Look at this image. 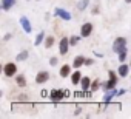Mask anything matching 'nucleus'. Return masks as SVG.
I'll return each mask as SVG.
<instances>
[{
  "instance_id": "nucleus-7",
  "label": "nucleus",
  "mask_w": 131,
  "mask_h": 119,
  "mask_svg": "<svg viewBox=\"0 0 131 119\" xmlns=\"http://www.w3.org/2000/svg\"><path fill=\"white\" fill-rule=\"evenodd\" d=\"M54 16H57V17H60L62 20H65V22H70L71 20V14L67 11V9H63V8H56L54 9Z\"/></svg>"
},
{
  "instance_id": "nucleus-27",
  "label": "nucleus",
  "mask_w": 131,
  "mask_h": 119,
  "mask_svg": "<svg viewBox=\"0 0 131 119\" xmlns=\"http://www.w3.org/2000/svg\"><path fill=\"white\" fill-rule=\"evenodd\" d=\"M94 62H96V61H94V59H93V57H88V59H85V65H86V67H90V65H93Z\"/></svg>"
},
{
  "instance_id": "nucleus-29",
  "label": "nucleus",
  "mask_w": 131,
  "mask_h": 119,
  "mask_svg": "<svg viewBox=\"0 0 131 119\" xmlns=\"http://www.w3.org/2000/svg\"><path fill=\"white\" fill-rule=\"evenodd\" d=\"M125 93H126V90H125V88H120V90L117 91V96H123Z\"/></svg>"
},
{
  "instance_id": "nucleus-3",
  "label": "nucleus",
  "mask_w": 131,
  "mask_h": 119,
  "mask_svg": "<svg viewBox=\"0 0 131 119\" xmlns=\"http://www.w3.org/2000/svg\"><path fill=\"white\" fill-rule=\"evenodd\" d=\"M123 48H126V39L125 37H116L113 42V51L116 54H119Z\"/></svg>"
},
{
  "instance_id": "nucleus-2",
  "label": "nucleus",
  "mask_w": 131,
  "mask_h": 119,
  "mask_svg": "<svg viewBox=\"0 0 131 119\" xmlns=\"http://www.w3.org/2000/svg\"><path fill=\"white\" fill-rule=\"evenodd\" d=\"M3 74L6 77H16L17 74V64L16 62H8L3 65Z\"/></svg>"
},
{
  "instance_id": "nucleus-18",
  "label": "nucleus",
  "mask_w": 131,
  "mask_h": 119,
  "mask_svg": "<svg viewBox=\"0 0 131 119\" xmlns=\"http://www.w3.org/2000/svg\"><path fill=\"white\" fill-rule=\"evenodd\" d=\"M28 56H29V51H28V49H23V51H20V53L16 56V61H17V62H25L26 59H28Z\"/></svg>"
},
{
  "instance_id": "nucleus-17",
  "label": "nucleus",
  "mask_w": 131,
  "mask_h": 119,
  "mask_svg": "<svg viewBox=\"0 0 131 119\" xmlns=\"http://www.w3.org/2000/svg\"><path fill=\"white\" fill-rule=\"evenodd\" d=\"M26 77H25V74H16V85L17 87H20V88H23V87H26Z\"/></svg>"
},
{
  "instance_id": "nucleus-8",
  "label": "nucleus",
  "mask_w": 131,
  "mask_h": 119,
  "mask_svg": "<svg viewBox=\"0 0 131 119\" xmlns=\"http://www.w3.org/2000/svg\"><path fill=\"white\" fill-rule=\"evenodd\" d=\"M19 22H20V26L23 28V31H25L26 34H31V33H32V26H31V22H29V19H28L26 16H22Z\"/></svg>"
},
{
  "instance_id": "nucleus-33",
  "label": "nucleus",
  "mask_w": 131,
  "mask_h": 119,
  "mask_svg": "<svg viewBox=\"0 0 131 119\" xmlns=\"http://www.w3.org/2000/svg\"><path fill=\"white\" fill-rule=\"evenodd\" d=\"M67 97H70V91H68V90H65V99H67Z\"/></svg>"
},
{
  "instance_id": "nucleus-36",
  "label": "nucleus",
  "mask_w": 131,
  "mask_h": 119,
  "mask_svg": "<svg viewBox=\"0 0 131 119\" xmlns=\"http://www.w3.org/2000/svg\"><path fill=\"white\" fill-rule=\"evenodd\" d=\"M129 90H131V88H129Z\"/></svg>"
},
{
  "instance_id": "nucleus-34",
  "label": "nucleus",
  "mask_w": 131,
  "mask_h": 119,
  "mask_svg": "<svg viewBox=\"0 0 131 119\" xmlns=\"http://www.w3.org/2000/svg\"><path fill=\"white\" fill-rule=\"evenodd\" d=\"M125 2H126V3H131V0H125Z\"/></svg>"
},
{
  "instance_id": "nucleus-23",
  "label": "nucleus",
  "mask_w": 131,
  "mask_h": 119,
  "mask_svg": "<svg viewBox=\"0 0 131 119\" xmlns=\"http://www.w3.org/2000/svg\"><path fill=\"white\" fill-rule=\"evenodd\" d=\"M126 57H128V51H126V48H123V49L117 54V59H119V62L122 64V62H125V61H126Z\"/></svg>"
},
{
  "instance_id": "nucleus-13",
  "label": "nucleus",
  "mask_w": 131,
  "mask_h": 119,
  "mask_svg": "<svg viewBox=\"0 0 131 119\" xmlns=\"http://www.w3.org/2000/svg\"><path fill=\"white\" fill-rule=\"evenodd\" d=\"M83 74L80 73V70H74V73H71L70 79H71V84L73 85H80V81H82Z\"/></svg>"
},
{
  "instance_id": "nucleus-20",
  "label": "nucleus",
  "mask_w": 131,
  "mask_h": 119,
  "mask_svg": "<svg viewBox=\"0 0 131 119\" xmlns=\"http://www.w3.org/2000/svg\"><path fill=\"white\" fill-rule=\"evenodd\" d=\"M45 37H46V34H45V31H40L37 36H36V39H34V45L36 46H39L43 40H45Z\"/></svg>"
},
{
  "instance_id": "nucleus-10",
  "label": "nucleus",
  "mask_w": 131,
  "mask_h": 119,
  "mask_svg": "<svg viewBox=\"0 0 131 119\" xmlns=\"http://www.w3.org/2000/svg\"><path fill=\"white\" fill-rule=\"evenodd\" d=\"M71 73H73V65H70V64H63L62 67H60V70H59V74H60V77H70L71 76Z\"/></svg>"
},
{
  "instance_id": "nucleus-5",
  "label": "nucleus",
  "mask_w": 131,
  "mask_h": 119,
  "mask_svg": "<svg viewBox=\"0 0 131 119\" xmlns=\"http://www.w3.org/2000/svg\"><path fill=\"white\" fill-rule=\"evenodd\" d=\"M70 37H62L60 39V42H59V53L62 54V56H65L68 51H70Z\"/></svg>"
},
{
  "instance_id": "nucleus-14",
  "label": "nucleus",
  "mask_w": 131,
  "mask_h": 119,
  "mask_svg": "<svg viewBox=\"0 0 131 119\" xmlns=\"http://www.w3.org/2000/svg\"><path fill=\"white\" fill-rule=\"evenodd\" d=\"M91 82H93V81H91L88 76H83L82 81H80V90H82V91H88V90L91 88Z\"/></svg>"
},
{
  "instance_id": "nucleus-25",
  "label": "nucleus",
  "mask_w": 131,
  "mask_h": 119,
  "mask_svg": "<svg viewBox=\"0 0 131 119\" xmlns=\"http://www.w3.org/2000/svg\"><path fill=\"white\" fill-rule=\"evenodd\" d=\"M57 62H59V59H57L56 56H52V57L49 59V65H51V67H56V65H57Z\"/></svg>"
},
{
  "instance_id": "nucleus-22",
  "label": "nucleus",
  "mask_w": 131,
  "mask_h": 119,
  "mask_svg": "<svg viewBox=\"0 0 131 119\" xmlns=\"http://www.w3.org/2000/svg\"><path fill=\"white\" fill-rule=\"evenodd\" d=\"M88 6H90V0H80V2L77 3V9L79 11H85Z\"/></svg>"
},
{
  "instance_id": "nucleus-28",
  "label": "nucleus",
  "mask_w": 131,
  "mask_h": 119,
  "mask_svg": "<svg viewBox=\"0 0 131 119\" xmlns=\"http://www.w3.org/2000/svg\"><path fill=\"white\" fill-rule=\"evenodd\" d=\"M26 99H28V96H26V94H19V101H20V102H25Z\"/></svg>"
},
{
  "instance_id": "nucleus-16",
  "label": "nucleus",
  "mask_w": 131,
  "mask_h": 119,
  "mask_svg": "<svg viewBox=\"0 0 131 119\" xmlns=\"http://www.w3.org/2000/svg\"><path fill=\"white\" fill-rule=\"evenodd\" d=\"M14 5H16V0H2V3H0V8H2L3 11H9Z\"/></svg>"
},
{
  "instance_id": "nucleus-19",
  "label": "nucleus",
  "mask_w": 131,
  "mask_h": 119,
  "mask_svg": "<svg viewBox=\"0 0 131 119\" xmlns=\"http://www.w3.org/2000/svg\"><path fill=\"white\" fill-rule=\"evenodd\" d=\"M43 43H45V48H52V45L56 43V39H54V36H46L45 37V40H43Z\"/></svg>"
},
{
  "instance_id": "nucleus-26",
  "label": "nucleus",
  "mask_w": 131,
  "mask_h": 119,
  "mask_svg": "<svg viewBox=\"0 0 131 119\" xmlns=\"http://www.w3.org/2000/svg\"><path fill=\"white\" fill-rule=\"evenodd\" d=\"M99 13H100V8H99V5H94V6H93V9H91V14L97 16Z\"/></svg>"
},
{
  "instance_id": "nucleus-12",
  "label": "nucleus",
  "mask_w": 131,
  "mask_h": 119,
  "mask_svg": "<svg viewBox=\"0 0 131 119\" xmlns=\"http://www.w3.org/2000/svg\"><path fill=\"white\" fill-rule=\"evenodd\" d=\"M129 70H131V67H129L128 64L122 62V64L119 65V68H117V73H119V76H120V77H126V76L129 74Z\"/></svg>"
},
{
  "instance_id": "nucleus-9",
  "label": "nucleus",
  "mask_w": 131,
  "mask_h": 119,
  "mask_svg": "<svg viewBox=\"0 0 131 119\" xmlns=\"http://www.w3.org/2000/svg\"><path fill=\"white\" fill-rule=\"evenodd\" d=\"M48 81H49V73H48V71L42 70V71H39V73H37V76H36V84H37V85L46 84Z\"/></svg>"
},
{
  "instance_id": "nucleus-35",
  "label": "nucleus",
  "mask_w": 131,
  "mask_h": 119,
  "mask_svg": "<svg viewBox=\"0 0 131 119\" xmlns=\"http://www.w3.org/2000/svg\"><path fill=\"white\" fill-rule=\"evenodd\" d=\"M129 67H131V62H129Z\"/></svg>"
},
{
  "instance_id": "nucleus-1",
  "label": "nucleus",
  "mask_w": 131,
  "mask_h": 119,
  "mask_svg": "<svg viewBox=\"0 0 131 119\" xmlns=\"http://www.w3.org/2000/svg\"><path fill=\"white\" fill-rule=\"evenodd\" d=\"M117 74H119L117 71H113V70L108 71V81L105 84H102V90L103 91H108V90L116 88V85H117Z\"/></svg>"
},
{
  "instance_id": "nucleus-6",
  "label": "nucleus",
  "mask_w": 131,
  "mask_h": 119,
  "mask_svg": "<svg viewBox=\"0 0 131 119\" xmlns=\"http://www.w3.org/2000/svg\"><path fill=\"white\" fill-rule=\"evenodd\" d=\"M49 99L57 102V101H62L65 99V90H60V88H54L49 91Z\"/></svg>"
},
{
  "instance_id": "nucleus-31",
  "label": "nucleus",
  "mask_w": 131,
  "mask_h": 119,
  "mask_svg": "<svg viewBox=\"0 0 131 119\" xmlns=\"http://www.w3.org/2000/svg\"><path fill=\"white\" fill-rule=\"evenodd\" d=\"M11 37H13V34H11V33H8V34H5V37H3V40H9Z\"/></svg>"
},
{
  "instance_id": "nucleus-4",
  "label": "nucleus",
  "mask_w": 131,
  "mask_h": 119,
  "mask_svg": "<svg viewBox=\"0 0 131 119\" xmlns=\"http://www.w3.org/2000/svg\"><path fill=\"white\" fill-rule=\"evenodd\" d=\"M93 29H94L93 23H91V22H85V23L80 26V36H82V39L90 37V36L93 34Z\"/></svg>"
},
{
  "instance_id": "nucleus-15",
  "label": "nucleus",
  "mask_w": 131,
  "mask_h": 119,
  "mask_svg": "<svg viewBox=\"0 0 131 119\" xmlns=\"http://www.w3.org/2000/svg\"><path fill=\"white\" fill-rule=\"evenodd\" d=\"M117 91H119V90H116V88H113V90H108V91H105V96H103V102L110 104V102L113 101V97H116V96H117Z\"/></svg>"
},
{
  "instance_id": "nucleus-32",
  "label": "nucleus",
  "mask_w": 131,
  "mask_h": 119,
  "mask_svg": "<svg viewBox=\"0 0 131 119\" xmlns=\"http://www.w3.org/2000/svg\"><path fill=\"white\" fill-rule=\"evenodd\" d=\"M94 56H96V57H100V59L103 57V54H102V53H99V51H94Z\"/></svg>"
},
{
  "instance_id": "nucleus-24",
  "label": "nucleus",
  "mask_w": 131,
  "mask_h": 119,
  "mask_svg": "<svg viewBox=\"0 0 131 119\" xmlns=\"http://www.w3.org/2000/svg\"><path fill=\"white\" fill-rule=\"evenodd\" d=\"M80 39H82V36H71V37H70V45H71V46H76Z\"/></svg>"
},
{
  "instance_id": "nucleus-21",
  "label": "nucleus",
  "mask_w": 131,
  "mask_h": 119,
  "mask_svg": "<svg viewBox=\"0 0 131 119\" xmlns=\"http://www.w3.org/2000/svg\"><path fill=\"white\" fill-rule=\"evenodd\" d=\"M99 88H102V82H100V79H94L93 82H91V91H99Z\"/></svg>"
},
{
  "instance_id": "nucleus-30",
  "label": "nucleus",
  "mask_w": 131,
  "mask_h": 119,
  "mask_svg": "<svg viewBox=\"0 0 131 119\" xmlns=\"http://www.w3.org/2000/svg\"><path fill=\"white\" fill-rule=\"evenodd\" d=\"M80 113H82V108H80V107H76V111H74V116H79Z\"/></svg>"
},
{
  "instance_id": "nucleus-11",
  "label": "nucleus",
  "mask_w": 131,
  "mask_h": 119,
  "mask_svg": "<svg viewBox=\"0 0 131 119\" xmlns=\"http://www.w3.org/2000/svg\"><path fill=\"white\" fill-rule=\"evenodd\" d=\"M85 56H82V54H79V56H76L74 59H73V68L74 70H79L80 67H83L85 65Z\"/></svg>"
}]
</instances>
